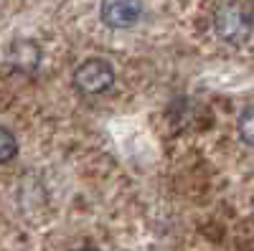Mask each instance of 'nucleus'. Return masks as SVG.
I'll use <instances>...</instances> for the list:
<instances>
[{
  "instance_id": "obj_1",
  "label": "nucleus",
  "mask_w": 254,
  "mask_h": 251,
  "mask_svg": "<svg viewBox=\"0 0 254 251\" xmlns=\"http://www.w3.org/2000/svg\"><path fill=\"white\" fill-rule=\"evenodd\" d=\"M214 31L226 44H244L254 31V0H224L214 13Z\"/></svg>"
},
{
  "instance_id": "obj_2",
  "label": "nucleus",
  "mask_w": 254,
  "mask_h": 251,
  "mask_svg": "<svg viewBox=\"0 0 254 251\" xmlns=\"http://www.w3.org/2000/svg\"><path fill=\"white\" fill-rule=\"evenodd\" d=\"M71 84L84 97H99L115 87V69L104 58H87L74 69Z\"/></svg>"
},
{
  "instance_id": "obj_3",
  "label": "nucleus",
  "mask_w": 254,
  "mask_h": 251,
  "mask_svg": "<svg viewBox=\"0 0 254 251\" xmlns=\"http://www.w3.org/2000/svg\"><path fill=\"white\" fill-rule=\"evenodd\" d=\"M99 15L110 28H132L142 18V0H102Z\"/></svg>"
},
{
  "instance_id": "obj_4",
  "label": "nucleus",
  "mask_w": 254,
  "mask_h": 251,
  "mask_svg": "<svg viewBox=\"0 0 254 251\" xmlns=\"http://www.w3.org/2000/svg\"><path fill=\"white\" fill-rule=\"evenodd\" d=\"M10 64L23 74L36 71L38 64H41V49L33 41H15L10 46Z\"/></svg>"
},
{
  "instance_id": "obj_5",
  "label": "nucleus",
  "mask_w": 254,
  "mask_h": 251,
  "mask_svg": "<svg viewBox=\"0 0 254 251\" xmlns=\"http://www.w3.org/2000/svg\"><path fill=\"white\" fill-rule=\"evenodd\" d=\"M237 130H239L242 142H247L249 148H254V107H247V109L239 114Z\"/></svg>"
},
{
  "instance_id": "obj_6",
  "label": "nucleus",
  "mask_w": 254,
  "mask_h": 251,
  "mask_svg": "<svg viewBox=\"0 0 254 251\" xmlns=\"http://www.w3.org/2000/svg\"><path fill=\"white\" fill-rule=\"evenodd\" d=\"M15 152H18V142H15L13 132L5 130V127H0V165L10 162L15 157Z\"/></svg>"
},
{
  "instance_id": "obj_7",
  "label": "nucleus",
  "mask_w": 254,
  "mask_h": 251,
  "mask_svg": "<svg viewBox=\"0 0 254 251\" xmlns=\"http://www.w3.org/2000/svg\"><path fill=\"white\" fill-rule=\"evenodd\" d=\"M79 251H97V249H79Z\"/></svg>"
}]
</instances>
